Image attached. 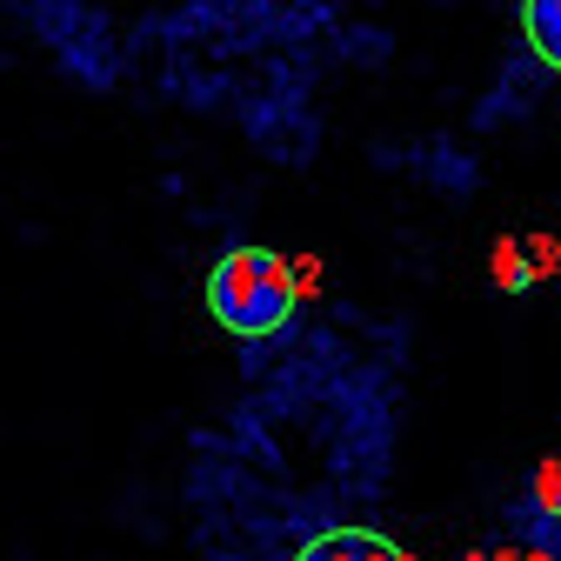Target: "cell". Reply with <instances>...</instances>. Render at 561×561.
Instances as JSON below:
<instances>
[{
  "label": "cell",
  "instance_id": "obj_1",
  "mask_svg": "<svg viewBox=\"0 0 561 561\" xmlns=\"http://www.w3.org/2000/svg\"><path fill=\"white\" fill-rule=\"evenodd\" d=\"M295 308H301L295 261L274 254V248H234V254L215 261V274H207V314L241 341L280 334L295 321Z\"/></svg>",
  "mask_w": 561,
  "mask_h": 561
},
{
  "label": "cell",
  "instance_id": "obj_4",
  "mask_svg": "<svg viewBox=\"0 0 561 561\" xmlns=\"http://www.w3.org/2000/svg\"><path fill=\"white\" fill-rule=\"evenodd\" d=\"M488 274H495V288H502V295L535 288V261H528V248H522L515 234H502V241H495V261H488Z\"/></svg>",
  "mask_w": 561,
  "mask_h": 561
},
{
  "label": "cell",
  "instance_id": "obj_7",
  "mask_svg": "<svg viewBox=\"0 0 561 561\" xmlns=\"http://www.w3.org/2000/svg\"><path fill=\"white\" fill-rule=\"evenodd\" d=\"M522 561H554V554H541V548H528V554H522Z\"/></svg>",
  "mask_w": 561,
  "mask_h": 561
},
{
  "label": "cell",
  "instance_id": "obj_6",
  "mask_svg": "<svg viewBox=\"0 0 561 561\" xmlns=\"http://www.w3.org/2000/svg\"><path fill=\"white\" fill-rule=\"evenodd\" d=\"M468 561H522V548H474Z\"/></svg>",
  "mask_w": 561,
  "mask_h": 561
},
{
  "label": "cell",
  "instance_id": "obj_5",
  "mask_svg": "<svg viewBox=\"0 0 561 561\" xmlns=\"http://www.w3.org/2000/svg\"><path fill=\"white\" fill-rule=\"evenodd\" d=\"M528 515H535V522H561V461H554V455L535 468V488H528Z\"/></svg>",
  "mask_w": 561,
  "mask_h": 561
},
{
  "label": "cell",
  "instance_id": "obj_3",
  "mask_svg": "<svg viewBox=\"0 0 561 561\" xmlns=\"http://www.w3.org/2000/svg\"><path fill=\"white\" fill-rule=\"evenodd\" d=\"M522 27H528V47L561 75V0H522Z\"/></svg>",
  "mask_w": 561,
  "mask_h": 561
},
{
  "label": "cell",
  "instance_id": "obj_2",
  "mask_svg": "<svg viewBox=\"0 0 561 561\" xmlns=\"http://www.w3.org/2000/svg\"><path fill=\"white\" fill-rule=\"evenodd\" d=\"M295 561H414V554H401V548H394L388 535H375V528H321V535L301 541Z\"/></svg>",
  "mask_w": 561,
  "mask_h": 561
}]
</instances>
